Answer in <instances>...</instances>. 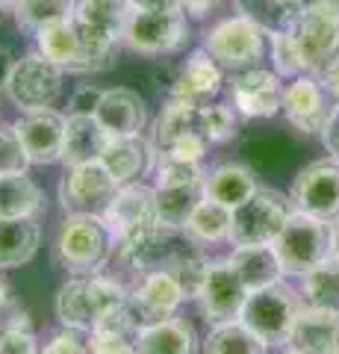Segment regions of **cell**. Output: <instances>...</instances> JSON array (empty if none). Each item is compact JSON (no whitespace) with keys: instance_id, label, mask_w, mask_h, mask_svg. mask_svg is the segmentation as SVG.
Segmentation results:
<instances>
[{"instance_id":"cell-41","label":"cell","mask_w":339,"mask_h":354,"mask_svg":"<svg viewBox=\"0 0 339 354\" xmlns=\"http://www.w3.org/2000/svg\"><path fill=\"white\" fill-rule=\"evenodd\" d=\"M89 351L92 354H136V337L113 328H92L89 334Z\"/></svg>"},{"instance_id":"cell-2","label":"cell","mask_w":339,"mask_h":354,"mask_svg":"<svg viewBox=\"0 0 339 354\" xmlns=\"http://www.w3.org/2000/svg\"><path fill=\"white\" fill-rule=\"evenodd\" d=\"M36 44H39V53L53 59L65 74L109 71L115 65V53H118V41L97 39L74 15L39 30Z\"/></svg>"},{"instance_id":"cell-44","label":"cell","mask_w":339,"mask_h":354,"mask_svg":"<svg viewBox=\"0 0 339 354\" xmlns=\"http://www.w3.org/2000/svg\"><path fill=\"white\" fill-rule=\"evenodd\" d=\"M206 148H210V142H206L198 130H189L177 142H171L162 153H168V157H174V160H186V162H204Z\"/></svg>"},{"instance_id":"cell-7","label":"cell","mask_w":339,"mask_h":354,"mask_svg":"<svg viewBox=\"0 0 339 354\" xmlns=\"http://www.w3.org/2000/svg\"><path fill=\"white\" fill-rule=\"evenodd\" d=\"M292 36L301 50L304 71L316 77L339 57V0H310Z\"/></svg>"},{"instance_id":"cell-1","label":"cell","mask_w":339,"mask_h":354,"mask_svg":"<svg viewBox=\"0 0 339 354\" xmlns=\"http://www.w3.org/2000/svg\"><path fill=\"white\" fill-rule=\"evenodd\" d=\"M115 248L118 239L104 213H65L57 234V260L68 274L106 272Z\"/></svg>"},{"instance_id":"cell-6","label":"cell","mask_w":339,"mask_h":354,"mask_svg":"<svg viewBox=\"0 0 339 354\" xmlns=\"http://www.w3.org/2000/svg\"><path fill=\"white\" fill-rule=\"evenodd\" d=\"M65 88V71L45 53H27V57L15 59V68L9 74L3 86L6 97L18 106V113H30V109H48L59 101Z\"/></svg>"},{"instance_id":"cell-5","label":"cell","mask_w":339,"mask_h":354,"mask_svg":"<svg viewBox=\"0 0 339 354\" xmlns=\"http://www.w3.org/2000/svg\"><path fill=\"white\" fill-rule=\"evenodd\" d=\"M301 310H304L301 292L292 290L287 281H278L271 286H262V290L251 292L239 319L269 348H283V346H289L292 328L298 322Z\"/></svg>"},{"instance_id":"cell-28","label":"cell","mask_w":339,"mask_h":354,"mask_svg":"<svg viewBox=\"0 0 339 354\" xmlns=\"http://www.w3.org/2000/svg\"><path fill=\"white\" fill-rule=\"evenodd\" d=\"M236 12L254 21L266 36H280L298 27L304 0H236Z\"/></svg>"},{"instance_id":"cell-4","label":"cell","mask_w":339,"mask_h":354,"mask_svg":"<svg viewBox=\"0 0 339 354\" xmlns=\"http://www.w3.org/2000/svg\"><path fill=\"white\" fill-rule=\"evenodd\" d=\"M104 218L109 221V227H113V234L118 239L115 251H130V248L145 245L148 239H154L166 227L159 221L157 189L148 180L118 186L113 201L104 209Z\"/></svg>"},{"instance_id":"cell-34","label":"cell","mask_w":339,"mask_h":354,"mask_svg":"<svg viewBox=\"0 0 339 354\" xmlns=\"http://www.w3.org/2000/svg\"><path fill=\"white\" fill-rule=\"evenodd\" d=\"M189 130H198V104H189V101H180V97L168 95L157 121H154V136H151V142H154L159 151H166L171 142H177Z\"/></svg>"},{"instance_id":"cell-10","label":"cell","mask_w":339,"mask_h":354,"mask_svg":"<svg viewBox=\"0 0 339 354\" xmlns=\"http://www.w3.org/2000/svg\"><path fill=\"white\" fill-rule=\"evenodd\" d=\"M204 50L227 71H245L254 68L266 53V32L245 15H233L227 21H218L204 36Z\"/></svg>"},{"instance_id":"cell-17","label":"cell","mask_w":339,"mask_h":354,"mask_svg":"<svg viewBox=\"0 0 339 354\" xmlns=\"http://www.w3.org/2000/svg\"><path fill=\"white\" fill-rule=\"evenodd\" d=\"M325 86L319 83V77L313 74H301L295 77V80L287 83L283 88V106L280 113L287 115V121L301 130L304 136H313V133H322L327 115H331V101H327Z\"/></svg>"},{"instance_id":"cell-19","label":"cell","mask_w":339,"mask_h":354,"mask_svg":"<svg viewBox=\"0 0 339 354\" xmlns=\"http://www.w3.org/2000/svg\"><path fill=\"white\" fill-rule=\"evenodd\" d=\"M95 118L104 124L109 136H139L148 127V106L136 88L113 86L104 88Z\"/></svg>"},{"instance_id":"cell-52","label":"cell","mask_w":339,"mask_h":354,"mask_svg":"<svg viewBox=\"0 0 339 354\" xmlns=\"http://www.w3.org/2000/svg\"><path fill=\"white\" fill-rule=\"evenodd\" d=\"M333 257H339V218L333 221Z\"/></svg>"},{"instance_id":"cell-25","label":"cell","mask_w":339,"mask_h":354,"mask_svg":"<svg viewBox=\"0 0 339 354\" xmlns=\"http://www.w3.org/2000/svg\"><path fill=\"white\" fill-rule=\"evenodd\" d=\"M53 310L62 328H74V330H89L97 325V307L92 301V290H89V274H71L53 298Z\"/></svg>"},{"instance_id":"cell-22","label":"cell","mask_w":339,"mask_h":354,"mask_svg":"<svg viewBox=\"0 0 339 354\" xmlns=\"http://www.w3.org/2000/svg\"><path fill=\"white\" fill-rule=\"evenodd\" d=\"M260 192V180L254 169H248L242 162H222L215 169H206L204 177V198L224 204V207H239L245 204L251 195Z\"/></svg>"},{"instance_id":"cell-55","label":"cell","mask_w":339,"mask_h":354,"mask_svg":"<svg viewBox=\"0 0 339 354\" xmlns=\"http://www.w3.org/2000/svg\"><path fill=\"white\" fill-rule=\"evenodd\" d=\"M3 310H6V304H0V325H3Z\"/></svg>"},{"instance_id":"cell-18","label":"cell","mask_w":339,"mask_h":354,"mask_svg":"<svg viewBox=\"0 0 339 354\" xmlns=\"http://www.w3.org/2000/svg\"><path fill=\"white\" fill-rule=\"evenodd\" d=\"M157 157H159V148L139 133V136H109L101 162L115 177V183L124 186L154 174Z\"/></svg>"},{"instance_id":"cell-40","label":"cell","mask_w":339,"mask_h":354,"mask_svg":"<svg viewBox=\"0 0 339 354\" xmlns=\"http://www.w3.org/2000/svg\"><path fill=\"white\" fill-rule=\"evenodd\" d=\"M12 171H30V160L18 139L15 124L0 121V174H12Z\"/></svg>"},{"instance_id":"cell-37","label":"cell","mask_w":339,"mask_h":354,"mask_svg":"<svg viewBox=\"0 0 339 354\" xmlns=\"http://www.w3.org/2000/svg\"><path fill=\"white\" fill-rule=\"evenodd\" d=\"M198 133L210 145H227L239 133V113L227 104H201L198 106Z\"/></svg>"},{"instance_id":"cell-49","label":"cell","mask_w":339,"mask_h":354,"mask_svg":"<svg viewBox=\"0 0 339 354\" xmlns=\"http://www.w3.org/2000/svg\"><path fill=\"white\" fill-rule=\"evenodd\" d=\"M130 9H145V12H174V9H180V0H130Z\"/></svg>"},{"instance_id":"cell-20","label":"cell","mask_w":339,"mask_h":354,"mask_svg":"<svg viewBox=\"0 0 339 354\" xmlns=\"http://www.w3.org/2000/svg\"><path fill=\"white\" fill-rule=\"evenodd\" d=\"M222 71L224 68L204 48L201 50H192L189 59L183 62V68L177 71V77L171 80L168 95L201 106V104H206L210 97H215L218 92H222V83H224V74Z\"/></svg>"},{"instance_id":"cell-15","label":"cell","mask_w":339,"mask_h":354,"mask_svg":"<svg viewBox=\"0 0 339 354\" xmlns=\"http://www.w3.org/2000/svg\"><path fill=\"white\" fill-rule=\"evenodd\" d=\"M189 298H186L180 281L168 269H148L139 274L136 283H130V307L142 319V325L177 316V310Z\"/></svg>"},{"instance_id":"cell-50","label":"cell","mask_w":339,"mask_h":354,"mask_svg":"<svg viewBox=\"0 0 339 354\" xmlns=\"http://www.w3.org/2000/svg\"><path fill=\"white\" fill-rule=\"evenodd\" d=\"M12 68H15V57L3 48V44H0V88L6 86V80H9V74H12Z\"/></svg>"},{"instance_id":"cell-48","label":"cell","mask_w":339,"mask_h":354,"mask_svg":"<svg viewBox=\"0 0 339 354\" xmlns=\"http://www.w3.org/2000/svg\"><path fill=\"white\" fill-rule=\"evenodd\" d=\"M224 0H180V9L186 15H192V18H204V15H210L213 9H218Z\"/></svg>"},{"instance_id":"cell-47","label":"cell","mask_w":339,"mask_h":354,"mask_svg":"<svg viewBox=\"0 0 339 354\" xmlns=\"http://www.w3.org/2000/svg\"><path fill=\"white\" fill-rule=\"evenodd\" d=\"M316 77H319V83L325 86V92L339 104V57H333Z\"/></svg>"},{"instance_id":"cell-35","label":"cell","mask_w":339,"mask_h":354,"mask_svg":"<svg viewBox=\"0 0 339 354\" xmlns=\"http://www.w3.org/2000/svg\"><path fill=\"white\" fill-rule=\"evenodd\" d=\"M201 201H204V186H162V189H157L159 221L171 230H183Z\"/></svg>"},{"instance_id":"cell-51","label":"cell","mask_w":339,"mask_h":354,"mask_svg":"<svg viewBox=\"0 0 339 354\" xmlns=\"http://www.w3.org/2000/svg\"><path fill=\"white\" fill-rule=\"evenodd\" d=\"M0 304H12V298H9V286H6V281L3 278H0Z\"/></svg>"},{"instance_id":"cell-3","label":"cell","mask_w":339,"mask_h":354,"mask_svg":"<svg viewBox=\"0 0 339 354\" xmlns=\"http://www.w3.org/2000/svg\"><path fill=\"white\" fill-rule=\"evenodd\" d=\"M287 278H304L327 257H333V225L301 209H292L287 225L271 242Z\"/></svg>"},{"instance_id":"cell-45","label":"cell","mask_w":339,"mask_h":354,"mask_svg":"<svg viewBox=\"0 0 339 354\" xmlns=\"http://www.w3.org/2000/svg\"><path fill=\"white\" fill-rule=\"evenodd\" d=\"M104 88L86 83L80 88H74V95L68 97V115H95L97 104H101Z\"/></svg>"},{"instance_id":"cell-27","label":"cell","mask_w":339,"mask_h":354,"mask_svg":"<svg viewBox=\"0 0 339 354\" xmlns=\"http://www.w3.org/2000/svg\"><path fill=\"white\" fill-rule=\"evenodd\" d=\"M45 209V189L30 171L0 174V218H39Z\"/></svg>"},{"instance_id":"cell-36","label":"cell","mask_w":339,"mask_h":354,"mask_svg":"<svg viewBox=\"0 0 339 354\" xmlns=\"http://www.w3.org/2000/svg\"><path fill=\"white\" fill-rule=\"evenodd\" d=\"M77 9V0H15L12 15L21 30L36 36L39 30L57 24L62 18H71Z\"/></svg>"},{"instance_id":"cell-24","label":"cell","mask_w":339,"mask_h":354,"mask_svg":"<svg viewBox=\"0 0 339 354\" xmlns=\"http://www.w3.org/2000/svg\"><path fill=\"white\" fill-rule=\"evenodd\" d=\"M41 248L39 218H0V272L27 266Z\"/></svg>"},{"instance_id":"cell-32","label":"cell","mask_w":339,"mask_h":354,"mask_svg":"<svg viewBox=\"0 0 339 354\" xmlns=\"http://www.w3.org/2000/svg\"><path fill=\"white\" fill-rule=\"evenodd\" d=\"M201 354H269V346L242 325V319H233L210 325L201 339Z\"/></svg>"},{"instance_id":"cell-29","label":"cell","mask_w":339,"mask_h":354,"mask_svg":"<svg viewBox=\"0 0 339 354\" xmlns=\"http://www.w3.org/2000/svg\"><path fill=\"white\" fill-rule=\"evenodd\" d=\"M236 272L242 274V281L251 292L254 290H262V286H271L283 281L287 274L280 269V260L275 254V245H245V248H233L231 257Z\"/></svg>"},{"instance_id":"cell-9","label":"cell","mask_w":339,"mask_h":354,"mask_svg":"<svg viewBox=\"0 0 339 354\" xmlns=\"http://www.w3.org/2000/svg\"><path fill=\"white\" fill-rule=\"evenodd\" d=\"M292 201L283 198L280 192L260 189L257 195H251L245 204L233 207V227H231V245L245 248V245H271L278 239V234L287 225V218L295 207Z\"/></svg>"},{"instance_id":"cell-53","label":"cell","mask_w":339,"mask_h":354,"mask_svg":"<svg viewBox=\"0 0 339 354\" xmlns=\"http://www.w3.org/2000/svg\"><path fill=\"white\" fill-rule=\"evenodd\" d=\"M280 354H304V351H298V348H292V346H283V351Z\"/></svg>"},{"instance_id":"cell-46","label":"cell","mask_w":339,"mask_h":354,"mask_svg":"<svg viewBox=\"0 0 339 354\" xmlns=\"http://www.w3.org/2000/svg\"><path fill=\"white\" fill-rule=\"evenodd\" d=\"M319 136H322V145L327 151V157L339 160V104H333L331 115H327V121H325V127H322Z\"/></svg>"},{"instance_id":"cell-31","label":"cell","mask_w":339,"mask_h":354,"mask_svg":"<svg viewBox=\"0 0 339 354\" xmlns=\"http://www.w3.org/2000/svg\"><path fill=\"white\" fill-rule=\"evenodd\" d=\"M74 18H77L89 32H95L97 39L122 41L124 39V30H127L130 6L109 3V0H77Z\"/></svg>"},{"instance_id":"cell-13","label":"cell","mask_w":339,"mask_h":354,"mask_svg":"<svg viewBox=\"0 0 339 354\" xmlns=\"http://www.w3.org/2000/svg\"><path fill=\"white\" fill-rule=\"evenodd\" d=\"M115 192H118L115 177L106 171L101 160L71 165V169H65L59 180L62 213H104Z\"/></svg>"},{"instance_id":"cell-30","label":"cell","mask_w":339,"mask_h":354,"mask_svg":"<svg viewBox=\"0 0 339 354\" xmlns=\"http://www.w3.org/2000/svg\"><path fill=\"white\" fill-rule=\"evenodd\" d=\"M231 227H233V209L213 201V198H204V201L195 207L189 221H186L183 234L206 248V245H218V242L231 239Z\"/></svg>"},{"instance_id":"cell-38","label":"cell","mask_w":339,"mask_h":354,"mask_svg":"<svg viewBox=\"0 0 339 354\" xmlns=\"http://www.w3.org/2000/svg\"><path fill=\"white\" fill-rule=\"evenodd\" d=\"M154 186L162 189V186H204L206 169L204 162H186V160H174L168 153L159 151L157 165H154Z\"/></svg>"},{"instance_id":"cell-42","label":"cell","mask_w":339,"mask_h":354,"mask_svg":"<svg viewBox=\"0 0 339 354\" xmlns=\"http://www.w3.org/2000/svg\"><path fill=\"white\" fill-rule=\"evenodd\" d=\"M0 354H41L36 328L0 325Z\"/></svg>"},{"instance_id":"cell-23","label":"cell","mask_w":339,"mask_h":354,"mask_svg":"<svg viewBox=\"0 0 339 354\" xmlns=\"http://www.w3.org/2000/svg\"><path fill=\"white\" fill-rule=\"evenodd\" d=\"M289 346L304 354H333L339 351V313L304 307L292 328Z\"/></svg>"},{"instance_id":"cell-11","label":"cell","mask_w":339,"mask_h":354,"mask_svg":"<svg viewBox=\"0 0 339 354\" xmlns=\"http://www.w3.org/2000/svg\"><path fill=\"white\" fill-rule=\"evenodd\" d=\"M248 295L251 290L245 286L242 274L236 272V266L231 260H210L195 301L201 307V316L210 325H215V322H233V319H239Z\"/></svg>"},{"instance_id":"cell-26","label":"cell","mask_w":339,"mask_h":354,"mask_svg":"<svg viewBox=\"0 0 339 354\" xmlns=\"http://www.w3.org/2000/svg\"><path fill=\"white\" fill-rule=\"evenodd\" d=\"M109 142V133L95 115H68V127H65V151L62 165H83L104 157V148Z\"/></svg>"},{"instance_id":"cell-54","label":"cell","mask_w":339,"mask_h":354,"mask_svg":"<svg viewBox=\"0 0 339 354\" xmlns=\"http://www.w3.org/2000/svg\"><path fill=\"white\" fill-rule=\"evenodd\" d=\"M109 3H122V6H130V0H109Z\"/></svg>"},{"instance_id":"cell-14","label":"cell","mask_w":339,"mask_h":354,"mask_svg":"<svg viewBox=\"0 0 339 354\" xmlns=\"http://www.w3.org/2000/svg\"><path fill=\"white\" fill-rule=\"evenodd\" d=\"M65 127H68V115L59 109H30L21 113L15 121L18 139L27 151L30 165H57L62 162L65 151Z\"/></svg>"},{"instance_id":"cell-12","label":"cell","mask_w":339,"mask_h":354,"mask_svg":"<svg viewBox=\"0 0 339 354\" xmlns=\"http://www.w3.org/2000/svg\"><path fill=\"white\" fill-rule=\"evenodd\" d=\"M289 201L301 213H310L333 225L339 218V160L327 157L304 165L292 183Z\"/></svg>"},{"instance_id":"cell-8","label":"cell","mask_w":339,"mask_h":354,"mask_svg":"<svg viewBox=\"0 0 339 354\" xmlns=\"http://www.w3.org/2000/svg\"><path fill=\"white\" fill-rule=\"evenodd\" d=\"M192 39L189 21L183 9L174 12H145V9H130L124 44L142 57H162V53H177Z\"/></svg>"},{"instance_id":"cell-33","label":"cell","mask_w":339,"mask_h":354,"mask_svg":"<svg viewBox=\"0 0 339 354\" xmlns=\"http://www.w3.org/2000/svg\"><path fill=\"white\" fill-rule=\"evenodd\" d=\"M301 301L304 307L339 313V257H327L316 269H310L301 278Z\"/></svg>"},{"instance_id":"cell-39","label":"cell","mask_w":339,"mask_h":354,"mask_svg":"<svg viewBox=\"0 0 339 354\" xmlns=\"http://www.w3.org/2000/svg\"><path fill=\"white\" fill-rule=\"evenodd\" d=\"M271 65H275V74L283 80H295V77L307 74L301 62V50L295 44L292 32H280V36H271Z\"/></svg>"},{"instance_id":"cell-16","label":"cell","mask_w":339,"mask_h":354,"mask_svg":"<svg viewBox=\"0 0 339 354\" xmlns=\"http://www.w3.org/2000/svg\"><path fill=\"white\" fill-rule=\"evenodd\" d=\"M283 86L275 71H266L254 65V68L236 71L231 83L233 109L242 118H275L283 106Z\"/></svg>"},{"instance_id":"cell-43","label":"cell","mask_w":339,"mask_h":354,"mask_svg":"<svg viewBox=\"0 0 339 354\" xmlns=\"http://www.w3.org/2000/svg\"><path fill=\"white\" fill-rule=\"evenodd\" d=\"M41 354H92L89 339L83 330L74 328H59L57 334H50V339L41 346Z\"/></svg>"},{"instance_id":"cell-21","label":"cell","mask_w":339,"mask_h":354,"mask_svg":"<svg viewBox=\"0 0 339 354\" xmlns=\"http://www.w3.org/2000/svg\"><path fill=\"white\" fill-rule=\"evenodd\" d=\"M136 354H201V339L186 319L171 316L142 325Z\"/></svg>"}]
</instances>
